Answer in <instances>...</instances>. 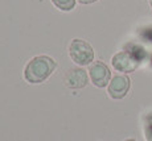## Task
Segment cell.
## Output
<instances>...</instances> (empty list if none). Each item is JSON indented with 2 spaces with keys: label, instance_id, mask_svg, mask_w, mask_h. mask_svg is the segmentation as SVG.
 I'll return each mask as SVG.
<instances>
[{
  "label": "cell",
  "instance_id": "cell-11",
  "mask_svg": "<svg viewBox=\"0 0 152 141\" xmlns=\"http://www.w3.org/2000/svg\"><path fill=\"white\" fill-rule=\"evenodd\" d=\"M150 1V5H151V8H152V0H148Z\"/></svg>",
  "mask_w": 152,
  "mask_h": 141
},
{
  "label": "cell",
  "instance_id": "cell-1",
  "mask_svg": "<svg viewBox=\"0 0 152 141\" xmlns=\"http://www.w3.org/2000/svg\"><path fill=\"white\" fill-rule=\"evenodd\" d=\"M57 63L49 55H36L24 67V79L32 84L42 83L56 70Z\"/></svg>",
  "mask_w": 152,
  "mask_h": 141
},
{
  "label": "cell",
  "instance_id": "cell-10",
  "mask_svg": "<svg viewBox=\"0 0 152 141\" xmlns=\"http://www.w3.org/2000/svg\"><path fill=\"white\" fill-rule=\"evenodd\" d=\"M124 141H136L135 139H127V140H124Z\"/></svg>",
  "mask_w": 152,
  "mask_h": 141
},
{
  "label": "cell",
  "instance_id": "cell-4",
  "mask_svg": "<svg viewBox=\"0 0 152 141\" xmlns=\"http://www.w3.org/2000/svg\"><path fill=\"white\" fill-rule=\"evenodd\" d=\"M89 77L91 79L93 84L99 87V89H103V87L109 86L110 81H111V71L104 62L101 61H95V62L89 65Z\"/></svg>",
  "mask_w": 152,
  "mask_h": 141
},
{
  "label": "cell",
  "instance_id": "cell-8",
  "mask_svg": "<svg viewBox=\"0 0 152 141\" xmlns=\"http://www.w3.org/2000/svg\"><path fill=\"white\" fill-rule=\"evenodd\" d=\"M144 139L145 141H152V113L147 116L144 124Z\"/></svg>",
  "mask_w": 152,
  "mask_h": 141
},
{
  "label": "cell",
  "instance_id": "cell-6",
  "mask_svg": "<svg viewBox=\"0 0 152 141\" xmlns=\"http://www.w3.org/2000/svg\"><path fill=\"white\" fill-rule=\"evenodd\" d=\"M89 82V75L87 71L82 67H73L68 70V73L64 77V83L69 89H82Z\"/></svg>",
  "mask_w": 152,
  "mask_h": 141
},
{
  "label": "cell",
  "instance_id": "cell-7",
  "mask_svg": "<svg viewBox=\"0 0 152 141\" xmlns=\"http://www.w3.org/2000/svg\"><path fill=\"white\" fill-rule=\"evenodd\" d=\"M75 1H77V0H52V3H53L58 9L65 11V12L72 11L73 8L75 7Z\"/></svg>",
  "mask_w": 152,
  "mask_h": 141
},
{
  "label": "cell",
  "instance_id": "cell-9",
  "mask_svg": "<svg viewBox=\"0 0 152 141\" xmlns=\"http://www.w3.org/2000/svg\"><path fill=\"white\" fill-rule=\"evenodd\" d=\"M78 3H81V4H93V3L98 1V0H77Z\"/></svg>",
  "mask_w": 152,
  "mask_h": 141
},
{
  "label": "cell",
  "instance_id": "cell-2",
  "mask_svg": "<svg viewBox=\"0 0 152 141\" xmlns=\"http://www.w3.org/2000/svg\"><path fill=\"white\" fill-rule=\"evenodd\" d=\"M69 55L73 62L78 66H87L94 61V49L89 42L81 39H74L70 42L69 46Z\"/></svg>",
  "mask_w": 152,
  "mask_h": 141
},
{
  "label": "cell",
  "instance_id": "cell-3",
  "mask_svg": "<svg viewBox=\"0 0 152 141\" xmlns=\"http://www.w3.org/2000/svg\"><path fill=\"white\" fill-rule=\"evenodd\" d=\"M111 65H113V67L116 71L128 74V73H132L138 69L139 58L134 54V52L122 50V52H118L115 55H113Z\"/></svg>",
  "mask_w": 152,
  "mask_h": 141
},
{
  "label": "cell",
  "instance_id": "cell-5",
  "mask_svg": "<svg viewBox=\"0 0 152 141\" xmlns=\"http://www.w3.org/2000/svg\"><path fill=\"white\" fill-rule=\"evenodd\" d=\"M131 87V81L126 74H119L111 78L109 86H107V92H109L110 98L119 100L123 99L128 94Z\"/></svg>",
  "mask_w": 152,
  "mask_h": 141
}]
</instances>
